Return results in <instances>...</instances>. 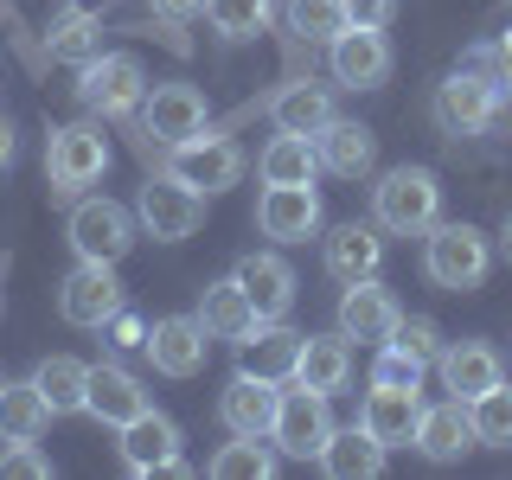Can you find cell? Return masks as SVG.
Masks as SVG:
<instances>
[{"instance_id": "1", "label": "cell", "mask_w": 512, "mask_h": 480, "mask_svg": "<svg viewBox=\"0 0 512 480\" xmlns=\"http://www.w3.org/2000/svg\"><path fill=\"white\" fill-rule=\"evenodd\" d=\"M487 269H493V244H487V231L480 224H429L423 231V276L442 288V295H468V288L487 282Z\"/></svg>"}, {"instance_id": "2", "label": "cell", "mask_w": 512, "mask_h": 480, "mask_svg": "<svg viewBox=\"0 0 512 480\" xmlns=\"http://www.w3.org/2000/svg\"><path fill=\"white\" fill-rule=\"evenodd\" d=\"M442 218V180L429 167H391L372 186V224L391 237H423Z\"/></svg>"}, {"instance_id": "3", "label": "cell", "mask_w": 512, "mask_h": 480, "mask_svg": "<svg viewBox=\"0 0 512 480\" xmlns=\"http://www.w3.org/2000/svg\"><path fill=\"white\" fill-rule=\"evenodd\" d=\"M109 173V135L96 122H64L45 141V180L58 199H84V186H96Z\"/></svg>"}, {"instance_id": "4", "label": "cell", "mask_w": 512, "mask_h": 480, "mask_svg": "<svg viewBox=\"0 0 512 480\" xmlns=\"http://www.w3.org/2000/svg\"><path fill=\"white\" fill-rule=\"evenodd\" d=\"M141 96H148V71H141L135 52H96L90 64H77V103L90 116H103V122L135 116Z\"/></svg>"}, {"instance_id": "5", "label": "cell", "mask_w": 512, "mask_h": 480, "mask_svg": "<svg viewBox=\"0 0 512 480\" xmlns=\"http://www.w3.org/2000/svg\"><path fill=\"white\" fill-rule=\"evenodd\" d=\"M135 224L154 244H186L205 224V192H192L186 180H173V173H154V180L135 192Z\"/></svg>"}, {"instance_id": "6", "label": "cell", "mask_w": 512, "mask_h": 480, "mask_svg": "<svg viewBox=\"0 0 512 480\" xmlns=\"http://www.w3.org/2000/svg\"><path fill=\"white\" fill-rule=\"evenodd\" d=\"M64 244L77 250V263H122L135 244V212L116 199H77L71 224H64Z\"/></svg>"}, {"instance_id": "7", "label": "cell", "mask_w": 512, "mask_h": 480, "mask_svg": "<svg viewBox=\"0 0 512 480\" xmlns=\"http://www.w3.org/2000/svg\"><path fill=\"white\" fill-rule=\"evenodd\" d=\"M327 404H333V397H320V391H308V384L288 378V391H282V404H276V423H269L276 455L314 461L320 448H327V436H333V410Z\"/></svg>"}, {"instance_id": "8", "label": "cell", "mask_w": 512, "mask_h": 480, "mask_svg": "<svg viewBox=\"0 0 512 480\" xmlns=\"http://www.w3.org/2000/svg\"><path fill=\"white\" fill-rule=\"evenodd\" d=\"M500 103H506V90L493 84V77L455 71V77H442V84H436V103H429V116H436L442 135L468 141V135H480V128H493Z\"/></svg>"}, {"instance_id": "9", "label": "cell", "mask_w": 512, "mask_h": 480, "mask_svg": "<svg viewBox=\"0 0 512 480\" xmlns=\"http://www.w3.org/2000/svg\"><path fill=\"white\" fill-rule=\"evenodd\" d=\"M128 308V295H122V282H116V263H77L71 276H64L58 288V314H64V327H84V333H103V320Z\"/></svg>"}, {"instance_id": "10", "label": "cell", "mask_w": 512, "mask_h": 480, "mask_svg": "<svg viewBox=\"0 0 512 480\" xmlns=\"http://www.w3.org/2000/svg\"><path fill=\"white\" fill-rule=\"evenodd\" d=\"M173 160H167V173L173 180H186L192 192H205V199H212V192H224V186H237L244 180V148H237V141H224V135H192V141H180V148H167Z\"/></svg>"}, {"instance_id": "11", "label": "cell", "mask_w": 512, "mask_h": 480, "mask_svg": "<svg viewBox=\"0 0 512 480\" xmlns=\"http://www.w3.org/2000/svg\"><path fill=\"white\" fill-rule=\"evenodd\" d=\"M205 122H212V103L192 84H148V96H141V128L160 148H180V141L205 135Z\"/></svg>"}, {"instance_id": "12", "label": "cell", "mask_w": 512, "mask_h": 480, "mask_svg": "<svg viewBox=\"0 0 512 480\" xmlns=\"http://www.w3.org/2000/svg\"><path fill=\"white\" fill-rule=\"evenodd\" d=\"M327 64H333V84L378 90L391 77V39L378 26H346L340 39H327Z\"/></svg>"}, {"instance_id": "13", "label": "cell", "mask_w": 512, "mask_h": 480, "mask_svg": "<svg viewBox=\"0 0 512 480\" xmlns=\"http://www.w3.org/2000/svg\"><path fill=\"white\" fill-rule=\"evenodd\" d=\"M397 320H404V308H397V295H391L378 276L346 282V295H340V333H346V340L384 346V340L397 333Z\"/></svg>"}, {"instance_id": "14", "label": "cell", "mask_w": 512, "mask_h": 480, "mask_svg": "<svg viewBox=\"0 0 512 480\" xmlns=\"http://www.w3.org/2000/svg\"><path fill=\"white\" fill-rule=\"evenodd\" d=\"M256 231L276 244H308L320 231V192L314 186H263L256 199Z\"/></svg>"}, {"instance_id": "15", "label": "cell", "mask_w": 512, "mask_h": 480, "mask_svg": "<svg viewBox=\"0 0 512 480\" xmlns=\"http://www.w3.org/2000/svg\"><path fill=\"white\" fill-rule=\"evenodd\" d=\"M116 436H122V442H116V455H122V468H128V474H160L173 455H180V423H173V416H160L154 404L141 410V416H128Z\"/></svg>"}, {"instance_id": "16", "label": "cell", "mask_w": 512, "mask_h": 480, "mask_svg": "<svg viewBox=\"0 0 512 480\" xmlns=\"http://www.w3.org/2000/svg\"><path fill=\"white\" fill-rule=\"evenodd\" d=\"M295 359H301V333L288 320H256L244 340H237V372H250V378L288 384L295 378Z\"/></svg>"}, {"instance_id": "17", "label": "cell", "mask_w": 512, "mask_h": 480, "mask_svg": "<svg viewBox=\"0 0 512 480\" xmlns=\"http://www.w3.org/2000/svg\"><path fill=\"white\" fill-rule=\"evenodd\" d=\"M359 423L372 429L384 448H410L416 423H423V391H410V384H372L365 404H359Z\"/></svg>"}, {"instance_id": "18", "label": "cell", "mask_w": 512, "mask_h": 480, "mask_svg": "<svg viewBox=\"0 0 512 480\" xmlns=\"http://www.w3.org/2000/svg\"><path fill=\"white\" fill-rule=\"evenodd\" d=\"M154 359V372L160 378H192L205 365V327H199V314H160L154 327H148V346H141Z\"/></svg>"}, {"instance_id": "19", "label": "cell", "mask_w": 512, "mask_h": 480, "mask_svg": "<svg viewBox=\"0 0 512 480\" xmlns=\"http://www.w3.org/2000/svg\"><path fill=\"white\" fill-rule=\"evenodd\" d=\"M416 455L423 461H436V468H448V461H461L468 448H480L474 442V416H468V404L461 397H442V404H423V423H416Z\"/></svg>"}, {"instance_id": "20", "label": "cell", "mask_w": 512, "mask_h": 480, "mask_svg": "<svg viewBox=\"0 0 512 480\" xmlns=\"http://www.w3.org/2000/svg\"><path fill=\"white\" fill-rule=\"evenodd\" d=\"M276 404H282V384L237 372V378L218 391V423L231 429V436H269V423H276Z\"/></svg>"}, {"instance_id": "21", "label": "cell", "mask_w": 512, "mask_h": 480, "mask_svg": "<svg viewBox=\"0 0 512 480\" xmlns=\"http://www.w3.org/2000/svg\"><path fill=\"white\" fill-rule=\"evenodd\" d=\"M314 154H320V173H333V180H365V173L378 167V135L365 122L333 116L314 135Z\"/></svg>"}, {"instance_id": "22", "label": "cell", "mask_w": 512, "mask_h": 480, "mask_svg": "<svg viewBox=\"0 0 512 480\" xmlns=\"http://www.w3.org/2000/svg\"><path fill=\"white\" fill-rule=\"evenodd\" d=\"M436 372H442V384H448V397L474 404L480 391H493V384L506 378V365H500V352H493L487 340H455V346H442Z\"/></svg>"}, {"instance_id": "23", "label": "cell", "mask_w": 512, "mask_h": 480, "mask_svg": "<svg viewBox=\"0 0 512 480\" xmlns=\"http://www.w3.org/2000/svg\"><path fill=\"white\" fill-rule=\"evenodd\" d=\"M295 384H308V391H320V397H340L352 384V340L346 333H301Z\"/></svg>"}, {"instance_id": "24", "label": "cell", "mask_w": 512, "mask_h": 480, "mask_svg": "<svg viewBox=\"0 0 512 480\" xmlns=\"http://www.w3.org/2000/svg\"><path fill=\"white\" fill-rule=\"evenodd\" d=\"M320 256H327V276L346 288V282L378 276L384 237H378V224H359V218H352V224H333V231H327V250H320Z\"/></svg>"}, {"instance_id": "25", "label": "cell", "mask_w": 512, "mask_h": 480, "mask_svg": "<svg viewBox=\"0 0 512 480\" xmlns=\"http://www.w3.org/2000/svg\"><path fill=\"white\" fill-rule=\"evenodd\" d=\"M141 410H148V391H141L135 372H122L116 359H109V365H90L84 416H96V423H109V429H122L128 416H141Z\"/></svg>"}, {"instance_id": "26", "label": "cell", "mask_w": 512, "mask_h": 480, "mask_svg": "<svg viewBox=\"0 0 512 480\" xmlns=\"http://www.w3.org/2000/svg\"><path fill=\"white\" fill-rule=\"evenodd\" d=\"M231 276L244 282V295L256 301V314H263V320H282L288 308H295V269H288L276 250H250Z\"/></svg>"}, {"instance_id": "27", "label": "cell", "mask_w": 512, "mask_h": 480, "mask_svg": "<svg viewBox=\"0 0 512 480\" xmlns=\"http://www.w3.org/2000/svg\"><path fill=\"white\" fill-rule=\"evenodd\" d=\"M384 455H391V448H384L365 423H352V429H333L314 461H320L327 480H372V474H384Z\"/></svg>"}, {"instance_id": "28", "label": "cell", "mask_w": 512, "mask_h": 480, "mask_svg": "<svg viewBox=\"0 0 512 480\" xmlns=\"http://www.w3.org/2000/svg\"><path fill=\"white\" fill-rule=\"evenodd\" d=\"M269 122L282 128V135H320V128L333 122V90L314 84V77H295V84L276 90V103H269Z\"/></svg>"}, {"instance_id": "29", "label": "cell", "mask_w": 512, "mask_h": 480, "mask_svg": "<svg viewBox=\"0 0 512 480\" xmlns=\"http://www.w3.org/2000/svg\"><path fill=\"white\" fill-rule=\"evenodd\" d=\"M256 320H263V314H256V301L244 295V282H237V276L205 282V295H199V327H205V340H244Z\"/></svg>"}, {"instance_id": "30", "label": "cell", "mask_w": 512, "mask_h": 480, "mask_svg": "<svg viewBox=\"0 0 512 480\" xmlns=\"http://www.w3.org/2000/svg\"><path fill=\"white\" fill-rule=\"evenodd\" d=\"M45 429H52V404H45V391L32 378L7 384L0 378V442H39Z\"/></svg>"}, {"instance_id": "31", "label": "cell", "mask_w": 512, "mask_h": 480, "mask_svg": "<svg viewBox=\"0 0 512 480\" xmlns=\"http://www.w3.org/2000/svg\"><path fill=\"white\" fill-rule=\"evenodd\" d=\"M256 173H263V186H314L320 154H314L308 135H282L276 128V141L256 154Z\"/></svg>"}, {"instance_id": "32", "label": "cell", "mask_w": 512, "mask_h": 480, "mask_svg": "<svg viewBox=\"0 0 512 480\" xmlns=\"http://www.w3.org/2000/svg\"><path fill=\"white\" fill-rule=\"evenodd\" d=\"M32 384L45 391L52 416H77V410H84V391H90V365H84V359H71V352H52V359H39Z\"/></svg>"}, {"instance_id": "33", "label": "cell", "mask_w": 512, "mask_h": 480, "mask_svg": "<svg viewBox=\"0 0 512 480\" xmlns=\"http://www.w3.org/2000/svg\"><path fill=\"white\" fill-rule=\"evenodd\" d=\"M205 474L212 480H269L276 474V448H269V436H231Z\"/></svg>"}, {"instance_id": "34", "label": "cell", "mask_w": 512, "mask_h": 480, "mask_svg": "<svg viewBox=\"0 0 512 480\" xmlns=\"http://www.w3.org/2000/svg\"><path fill=\"white\" fill-rule=\"evenodd\" d=\"M205 20H212L224 45H244L276 20V0H205Z\"/></svg>"}, {"instance_id": "35", "label": "cell", "mask_w": 512, "mask_h": 480, "mask_svg": "<svg viewBox=\"0 0 512 480\" xmlns=\"http://www.w3.org/2000/svg\"><path fill=\"white\" fill-rule=\"evenodd\" d=\"M468 416H474V442L480 448H512V384L506 378L493 384V391H480L468 404Z\"/></svg>"}, {"instance_id": "36", "label": "cell", "mask_w": 512, "mask_h": 480, "mask_svg": "<svg viewBox=\"0 0 512 480\" xmlns=\"http://www.w3.org/2000/svg\"><path fill=\"white\" fill-rule=\"evenodd\" d=\"M45 45H52L58 64H90L96 52H103V20H90V13H64Z\"/></svg>"}, {"instance_id": "37", "label": "cell", "mask_w": 512, "mask_h": 480, "mask_svg": "<svg viewBox=\"0 0 512 480\" xmlns=\"http://www.w3.org/2000/svg\"><path fill=\"white\" fill-rule=\"evenodd\" d=\"M288 26L308 45H327L346 32V0H288Z\"/></svg>"}, {"instance_id": "38", "label": "cell", "mask_w": 512, "mask_h": 480, "mask_svg": "<svg viewBox=\"0 0 512 480\" xmlns=\"http://www.w3.org/2000/svg\"><path fill=\"white\" fill-rule=\"evenodd\" d=\"M423 372L429 365L416 359V352H404L397 340H384L378 359H372V384H410V391H423Z\"/></svg>"}, {"instance_id": "39", "label": "cell", "mask_w": 512, "mask_h": 480, "mask_svg": "<svg viewBox=\"0 0 512 480\" xmlns=\"http://www.w3.org/2000/svg\"><path fill=\"white\" fill-rule=\"evenodd\" d=\"M0 480H52V461L39 455V442H7L0 448Z\"/></svg>"}, {"instance_id": "40", "label": "cell", "mask_w": 512, "mask_h": 480, "mask_svg": "<svg viewBox=\"0 0 512 480\" xmlns=\"http://www.w3.org/2000/svg\"><path fill=\"white\" fill-rule=\"evenodd\" d=\"M391 340L404 346V352H416L423 365H436V359H442V333H436V320H423V314H416V320H397Z\"/></svg>"}, {"instance_id": "41", "label": "cell", "mask_w": 512, "mask_h": 480, "mask_svg": "<svg viewBox=\"0 0 512 480\" xmlns=\"http://www.w3.org/2000/svg\"><path fill=\"white\" fill-rule=\"evenodd\" d=\"M103 340H109V352H141V346H148V320L116 308V314L103 320Z\"/></svg>"}, {"instance_id": "42", "label": "cell", "mask_w": 512, "mask_h": 480, "mask_svg": "<svg viewBox=\"0 0 512 480\" xmlns=\"http://www.w3.org/2000/svg\"><path fill=\"white\" fill-rule=\"evenodd\" d=\"M397 20V0H346V26H391Z\"/></svg>"}, {"instance_id": "43", "label": "cell", "mask_w": 512, "mask_h": 480, "mask_svg": "<svg viewBox=\"0 0 512 480\" xmlns=\"http://www.w3.org/2000/svg\"><path fill=\"white\" fill-rule=\"evenodd\" d=\"M160 20H192V13H205V0H148Z\"/></svg>"}, {"instance_id": "44", "label": "cell", "mask_w": 512, "mask_h": 480, "mask_svg": "<svg viewBox=\"0 0 512 480\" xmlns=\"http://www.w3.org/2000/svg\"><path fill=\"white\" fill-rule=\"evenodd\" d=\"M493 64H500V84L512 90V32H500V39H493Z\"/></svg>"}, {"instance_id": "45", "label": "cell", "mask_w": 512, "mask_h": 480, "mask_svg": "<svg viewBox=\"0 0 512 480\" xmlns=\"http://www.w3.org/2000/svg\"><path fill=\"white\" fill-rule=\"evenodd\" d=\"M0 160H13V128L0 122Z\"/></svg>"}, {"instance_id": "46", "label": "cell", "mask_w": 512, "mask_h": 480, "mask_svg": "<svg viewBox=\"0 0 512 480\" xmlns=\"http://www.w3.org/2000/svg\"><path fill=\"white\" fill-rule=\"evenodd\" d=\"M500 250H506V263H512V212H506V231H500Z\"/></svg>"}]
</instances>
